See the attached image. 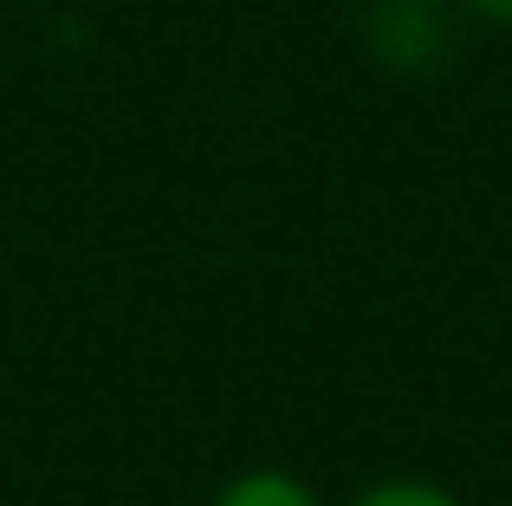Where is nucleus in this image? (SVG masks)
<instances>
[{"mask_svg":"<svg viewBox=\"0 0 512 506\" xmlns=\"http://www.w3.org/2000/svg\"><path fill=\"white\" fill-rule=\"evenodd\" d=\"M214 506H325V500H318L312 481H299L286 468H247L214 494Z\"/></svg>","mask_w":512,"mask_h":506,"instance_id":"obj_1","label":"nucleus"},{"mask_svg":"<svg viewBox=\"0 0 512 506\" xmlns=\"http://www.w3.org/2000/svg\"><path fill=\"white\" fill-rule=\"evenodd\" d=\"M467 13H480V20H500V26H512V0H461Z\"/></svg>","mask_w":512,"mask_h":506,"instance_id":"obj_3","label":"nucleus"},{"mask_svg":"<svg viewBox=\"0 0 512 506\" xmlns=\"http://www.w3.org/2000/svg\"><path fill=\"white\" fill-rule=\"evenodd\" d=\"M344 506H467V500L454 494V487H441V481H422V474H396V481H370Z\"/></svg>","mask_w":512,"mask_h":506,"instance_id":"obj_2","label":"nucleus"}]
</instances>
